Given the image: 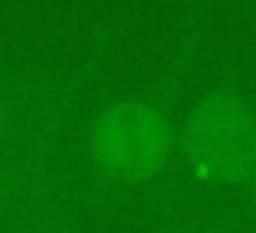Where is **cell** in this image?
Listing matches in <instances>:
<instances>
[{"mask_svg": "<svg viewBox=\"0 0 256 233\" xmlns=\"http://www.w3.org/2000/svg\"><path fill=\"white\" fill-rule=\"evenodd\" d=\"M178 149L198 182L246 188L256 172V101L227 84L204 91L178 126Z\"/></svg>", "mask_w": 256, "mask_h": 233, "instance_id": "6da1fadb", "label": "cell"}, {"mask_svg": "<svg viewBox=\"0 0 256 233\" xmlns=\"http://www.w3.org/2000/svg\"><path fill=\"white\" fill-rule=\"evenodd\" d=\"M178 130L159 104L143 97L114 101L91 126L94 162L114 178L143 182L169 162Z\"/></svg>", "mask_w": 256, "mask_h": 233, "instance_id": "7a4b0ae2", "label": "cell"}, {"mask_svg": "<svg viewBox=\"0 0 256 233\" xmlns=\"http://www.w3.org/2000/svg\"><path fill=\"white\" fill-rule=\"evenodd\" d=\"M65 117H68L65 104L52 101L39 107L32 123L0 156V233L42 185H49V172L56 162L58 143H62Z\"/></svg>", "mask_w": 256, "mask_h": 233, "instance_id": "3957f363", "label": "cell"}, {"mask_svg": "<svg viewBox=\"0 0 256 233\" xmlns=\"http://www.w3.org/2000/svg\"><path fill=\"white\" fill-rule=\"evenodd\" d=\"M4 233H75V230H72V217L65 211L62 198L56 195V188L42 185L20 208V214L6 224Z\"/></svg>", "mask_w": 256, "mask_h": 233, "instance_id": "277c9868", "label": "cell"}, {"mask_svg": "<svg viewBox=\"0 0 256 233\" xmlns=\"http://www.w3.org/2000/svg\"><path fill=\"white\" fill-rule=\"evenodd\" d=\"M30 114H39L36 97L16 88H0V146L13 143L30 126Z\"/></svg>", "mask_w": 256, "mask_h": 233, "instance_id": "5b68a950", "label": "cell"}, {"mask_svg": "<svg viewBox=\"0 0 256 233\" xmlns=\"http://www.w3.org/2000/svg\"><path fill=\"white\" fill-rule=\"evenodd\" d=\"M246 198H250V211H253V227H256V172H253L250 185H246Z\"/></svg>", "mask_w": 256, "mask_h": 233, "instance_id": "8992f818", "label": "cell"}]
</instances>
